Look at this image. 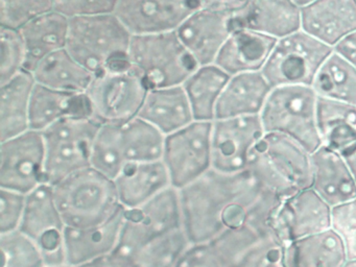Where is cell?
Returning <instances> with one entry per match:
<instances>
[{
  "instance_id": "obj_1",
  "label": "cell",
  "mask_w": 356,
  "mask_h": 267,
  "mask_svg": "<svg viewBox=\"0 0 356 267\" xmlns=\"http://www.w3.org/2000/svg\"><path fill=\"white\" fill-rule=\"evenodd\" d=\"M183 229L191 244L208 243L228 229L270 222L283 198L262 187L245 170L211 168L179 190Z\"/></svg>"
},
{
  "instance_id": "obj_2",
  "label": "cell",
  "mask_w": 356,
  "mask_h": 267,
  "mask_svg": "<svg viewBox=\"0 0 356 267\" xmlns=\"http://www.w3.org/2000/svg\"><path fill=\"white\" fill-rule=\"evenodd\" d=\"M165 136L136 116L103 123L93 142L91 167L115 179L130 163L162 160Z\"/></svg>"
},
{
  "instance_id": "obj_3",
  "label": "cell",
  "mask_w": 356,
  "mask_h": 267,
  "mask_svg": "<svg viewBox=\"0 0 356 267\" xmlns=\"http://www.w3.org/2000/svg\"><path fill=\"white\" fill-rule=\"evenodd\" d=\"M248 171L262 187L285 198L312 187V154L289 136L266 133L252 152Z\"/></svg>"
},
{
  "instance_id": "obj_4",
  "label": "cell",
  "mask_w": 356,
  "mask_h": 267,
  "mask_svg": "<svg viewBox=\"0 0 356 267\" xmlns=\"http://www.w3.org/2000/svg\"><path fill=\"white\" fill-rule=\"evenodd\" d=\"M132 33L114 13L70 19L67 51L91 72L127 64Z\"/></svg>"
},
{
  "instance_id": "obj_5",
  "label": "cell",
  "mask_w": 356,
  "mask_h": 267,
  "mask_svg": "<svg viewBox=\"0 0 356 267\" xmlns=\"http://www.w3.org/2000/svg\"><path fill=\"white\" fill-rule=\"evenodd\" d=\"M53 187L66 227L85 229L101 225L122 207L114 179L93 167L76 171Z\"/></svg>"
},
{
  "instance_id": "obj_6",
  "label": "cell",
  "mask_w": 356,
  "mask_h": 267,
  "mask_svg": "<svg viewBox=\"0 0 356 267\" xmlns=\"http://www.w3.org/2000/svg\"><path fill=\"white\" fill-rule=\"evenodd\" d=\"M128 62L149 89L183 85L197 67L176 31L132 35Z\"/></svg>"
},
{
  "instance_id": "obj_7",
  "label": "cell",
  "mask_w": 356,
  "mask_h": 267,
  "mask_svg": "<svg viewBox=\"0 0 356 267\" xmlns=\"http://www.w3.org/2000/svg\"><path fill=\"white\" fill-rule=\"evenodd\" d=\"M318 100L310 86L273 88L259 115L264 131L289 136L312 154L322 146L316 122Z\"/></svg>"
},
{
  "instance_id": "obj_8",
  "label": "cell",
  "mask_w": 356,
  "mask_h": 267,
  "mask_svg": "<svg viewBox=\"0 0 356 267\" xmlns=\"http://www.w3.org/2000/svg\"><path fill=\"white\" fill-rule=\"evenodd\" d=\"M102 124L93 116H70L42 131L45 183L57 185L72 173L91 167L93 142Z\"/></svg>"
},
{
  "instance_id": "obj_9",
  "label": "cell",
  "mask_w": 356,
  "mask_h": 267,
  "mask_svg": "<svg viewBox=\"0 0 356 267\" xmlns=\"http://www.w3.org/2000/svg\"><path fill=\"white\" fill-rule=\"evenodd\" d=\"M147 91L143 76L127 63L95 74L85 96L99 122H122L138 115Z\"/></svg>"
},
{
  "instance_id": "obj_10",
  "label": "cell",
  "mask_w": 356,
  "mask_h": 267,
  "mask_svg": "<svg viewBox=\"0 0 356 267\" xmlns=\"http://www.w3.org/2000/svg\"><path fill=\"white\" fill-rule=\"evenodd\" d=\"M332 48L299 29L277 40L261 73L270 87L310 86Z\"/></svg>"
},
{
  "instance_id": "obj_11",
  "label": "cell",
  "mask_w": 356,
  "mask_h": 267,
  "mask_svg": "<svg viewBox=\"0 0 356 267\" xmlns=\"http://www.w3.org/2000/svg\"><path fill=\"white\" fill-rule=\"evenodd\" d=\"M183 227L179 190L170 186L138 208L124 211L118 250L134 256L157 238Z\"/></svg>"
},
{
  "instance_id": "obj_12",
  "label": "cell",
  "mask_w": 356,
  "mask_h": 267,
  "mask_svg": "<svg viewBox=\"0 0 356 267\" xmlns=\"http://www.w3.org/2000/svg\"><path fill=\"white\" fill-rule=\"evenodd\" d=\"M212 121L195 120L165 136L162 161L170 184L180 190L212 168Z\"/></svg>"
},
{
  "instance_id": "obj_13",
  "label": "cell",
  "mask_w": 356,
  "mask_h": 267,
  "mask_svg": "<svg viewBox=\"0 0 356 267\" xmlns=\"http://www.w3.org/2000/svg\"><path fill=\"white\" fill-rule=\"evenodd\" d=\"M45 183V145L41 131L29 129L1 141L0 188L29 194Z\"/></svg>"
},
{
  "instance_id": "obj_14",
  "label": "cell",
  "mask_w": 356,
  "mask_h": 267,
  "mask_svg": "<svg viewBox=\"0 0 356 267\" xmlns=\"http://www.w3.org/2000/svg\"><path fill=\"white\" fill-rule=\"evenodd\" d=\"M66 225L54 196V187L42 185L26 194V211L19 229L40 248L45 265H65Z\"/></svg>"
},
{
  "instance_id": "obj_15",
  "label": "cell",
  "mask_w": 356,
  "mask_h": 267,
  "mask_svg": "<svg viewBox=\"0 0 356 267\" xmlns=\"http://www.w3.org/2000/svg\"><path fill=\"white\" fill-rule=\"evenodd\" d=\"M264 134L259 115L214 119L211 136L212 168L222 173L248 170L252 152Z\"/></svg>"
},
{
  "instance_id": "obj_16",
  "label": "cell",
  "mask_w": 356,
  "mask_h": 267,
  "mask_svg": "<svg viewBox=\"0 0 356 267\" xmlns=\"http://www.w3.org/2000/svg\"><path fill=\"white\" fill-rule=\"evenodd\" d=\"M331 207L312 187L299 190L281 200L272 225L286 244L331 229Z\"/></svg>"
},
{
  "instance_id": "obj_17",
  "label": "cell",
  "mask_w": 356,
  "mask_h": 267,
  "mask_svg": "<svg viewBox=\"0 0 356 267\" xmlns=\"http://www.w3.org/2000/svg\"><path fill=\"white\" fill-rule=\"evenodd\" d=\"M197 0H118L114 14L133 35L176 31Z\"/></svg>"
},
{
  "instance_id": "obj_18",
  "label": "cell",
  "mask_w": 356,
  "mask_h": 267,
  "mask_svg": "<svg viewBox=\"0 0 356 267\" xmlns=\"http://www.w3.org/2000/svg\"><path fill=\"white\" fill-rule=\"evenodd\" d=\"M232 31V13L200 6L176 33L197 66H203L216 63Z\"/></svg>"
},
{
  "instance_id": "obj_19",
  "label": "cell",
  "mask_w": 356,
  "mask_h": 267,
  "mask_svg": "<svg viewBox=\"0 0 356 267\" xmlns=\"http://www.w3.org/2000/svg\"><path fill=\"white\" fill-rule=\"evenodd\" d=\"M301 29L333 48L356 31V0H316L301 8Z\"/></svg>"
},
{
  "instance_id": "obj_20",
  "label": "cell",
  "mask_w": 356,
  "mask_h": 267,
  "mask_svg": "<svg viewBox=\"0 0 356 267\" xmlns=\"http://www.w3.org/2000/svg\"><path fill=\"white\" fill-rule=\"evenodd\" d=\"M124 207L111 218L95 227L76 229L66 227L64 232L66 264L74 267L111 254L120 245L124 220Z\"/></svg>"
},
{
  "instance_id": "obj_21",
  "label": "cell",
  "mask_w": 356,
  "mask_h": 267,
  "mask_svg": "<svg viewBox=\"0 0 356 267\" xmlns=\"http://www.w3.org/2000/svg\"><path fill=\"white\" fill-rule=\"evenodd\" d=\"M232 22L278 40L301 29V8L293 0H248Z\"/></svg>"
},
{
  "instance_id": "obj_22",
  "label": "cell",
  "mask_w": 356,
  "mask_h": 267,
  "mask_svg": "<svg viewBox=\"0 0 356 267\" xmlns=\"http://www.w3.org/2000/svg\"><path fill=\"white\" fill-rule=\"evenodd\" d=\"M277 39L245 29L233 27L214 64L229 75L261 71Z\"/></svg>"
},
{
  "instance_id": "obj_23",
  "label": "cell",
  "mask_w": 356,
  "mask_h": 267,
  "mask_svg": "<svg viewBox=\"0 0 356 267\" xmlns=\"http://www.w3.org/2000/svg\"><path fill=\"white\" fill-rule=\"evenodd\" d=\"M120 204L127 210L138 208L172 186L163 161L130 163L115 179Z\"/></svg>"
},
{
  "instance_id": "obj_24",
  "label": "cell",
  "mask_w": 356,
  "mask_h": 267,
  "mask_svg": "<svg viewBox=\"0 0 356 267\" xmlns=\"http://www.w3.org/2000/svg\"><path fill=\"white\" fill-rule=\"evenodd\" d=\"M270 91L261 71L231 75L216 104V119L260 115Z\"/></svg>"
},
{
  "instance_id": "obj_25",
  "label": "cell",
  "mask_w": 356,
  "mask_h": 267,
  "mask_svg": "<svg viewBox=\"0 0 356 267\" xmlns=\"http://www.w3.org/2000/svg\"><path fill=\"white\" fill-rule=\"evenodd\" d=\"M312 188L332 208L356 197V185L345 158L321 146L312 154Z\"/></svg>"
},
{
  "instance_id": "obj_26",
  "label": "cell",
  "mask_w": 356,
  "mask_h": 267,
  "mask_svg": "<svg viewBox=\"0 0 356 267\" xmlns=\"http://www.w3.org/2000/svg\"><path fill=\"white\" fill-rule=\"evenodd\" d=\"M137 116L170 135L195 121L191 102L183 86L149 89Z\"/></svg>"
},
{
  "instance_id": "obj_27",
  "label": "cell",
  "mask_w": 356,
  "mask_h": 267,
  "mask_svg": "<svg viewBox=\"0 0 356 267\" xmlns=\"http://www.w3.org/2000/svg\"><path fill=\"white\" fill-rule=\"evenodd\" d=\"M283 260L285 267H343L348 256L343 240L328 229L285 244Z\"/></svg>"
},
{
  "instance_id": "obj_28",
  "label": "cell",
  "mask_w": 356,
  "mask_h": 267,
  "mask_svg": "<svg viewBox=\"0 0 356 267\" xmlns=\"http://www.w3.org/2000/svg\"><path fill=\"white\" fill-rule=\"evenodd\" d=\"M316 122L322 146L343 158L356 149V106L318 98Z\"/></svg>"
},
{
  "instance_id": "obj_29",
  "label": "cell",
  "mask_w": 356,
  "mask_h": 267,
  "mask_svg": "<svg viewBox=\"0 0 356 267\" xmlns=\"http://www.w3.org/2000/svg\"><path fill=\"white\" fill-rule=\"evenodd\" d=\"M68 29L70 18L55 10L36 17L18 29L28 54L26 71L32 72L43 58L66 48Z\"/></svg>"
},
{
  "instance_id": "obj_30",
  "label": "cell",
  "mask_w": 356,
  "mask_h": 267,
  "mask_svg": "<svg viewBox=\"0 0 356 267\" xmlns=\"http://www.w3.org/2000/svg\"><path fill=\"white\" fill-rule=\"evenodd\" d=\"M36 81L30 71H22L0 85V141L30 129V106Z\"/></svg>"
},
{
  "instance_id": "obj_31",
  "label": "cell",
  "mask_w": 356,
  "mask_h": 267,
  "mask_svg": "<svg viewBox=\"0 0 356 267\" xmlns=\"http://www.w3.org/2000/svg\"><path fill=\"white\" fill-rule=\"evenodd\" d=\"M70 116H92L85 94L57 91L36 83L30 106V129L41 131Z\"/></svg>"
},
{
  "instance_id": "obj_32",
  "label": "cell",
  "mask_w": 356,
  "mask_h": 267,
  "mask_svg": "<svg viewBox=\"0 0 356 267\" xmlns=\"http://www.w3.org/2000/svg\"><path fill=\"white\" fill-rule=\"evenodd\" d=\"M31 73L39 85L72 94H85L95 77L66 48L43 58Z\"/></svg>"
},
{
  "instance_id": "obj_33",
  "label": "cell",
  "mask_w": 356,
  "mask_h": 267,
  "mask_svg": "<svg viewBox=\"0 0 356 267\" xmlns=\"http://www.w3.org/2000/svg\"><path fill=\"white\" fill-rule=\"evenodd\" d=\"M230 75L216 64L197 66L183 83L195 120L213 121L220 94Z\"/></svg>"
},
{
  "instance_id": "obj_34",
  "label": "cell",
  "mask_w": 356,
  "mask_h": 267,
  "mask_svg": "<svg viewBox=\"0 0 356 267\" xmlns=\"http://www.w3.org/2000/svg\"><path fill=\"white\" fill-rule=\"evenodd\" d=\"M312 87L318 98L356 106V69L333 50L318 69Z\"/></svg>"
},
{
  "instance_id": "obj_35",
  "label": "cell",
  "mask_w": 356,
  "mask_h": 267,
  "mask_svg": "<svg viewBox=\"0 0 356 267\" xmlns=\"http://www.w3.org/2000/svg\"><path fill=\"white\" fill-rule=\"evenodd\" d=\"M191 245L184 229L181 227L149 242L132 258L136 267H178Z\"/></svg>"
},
{
  "instance_id": "obj_36",
  "label": "cell",
  "mask_w": 356,
  "mask_h": 267,
  "mask_svg": "<svg viewBox=\"0 0 356 267\" xmlns=\"http://www.w3.org/2000/svg\"><path fill=\"white\" fill-rule=\"evenodd\" d=\"M1 267H44L42 252L30 237L20 229L0 234Z\"/></svg>"
},
{
  "instance_id": "obj_37",
  "label": "cell",
  "mask_w": 356,
  "mask_h": 267,
  "mask_svg": "<svg viewBox=\"0 0 356 267\" xmlns=\"http://www.w3.org/2000/svg\"><path fill=\"white\" fill-rule=\"evenodd\" d=\"M1 44V69L0 85L7 83L16 75L26 70L28 54L19 29L0 26Z\"/></svg>"
},
{
  "instance_id": "obj_38",
  "label": "cell",
  "mask_w": 356,
  "mask_h": 267,
  "mask_svg": "<svg viewBox=\"0 0 356 267\" xmlns=\"http://www.w3.org/2000/svg\"><path fill=\"white\" fill-rule=\"evenodd\" d=\"M53 10V0H0V25L18 29Z\"/></svg>"
},
{
  "instance_id": "obj_39",
  "label": "cell",
  "mask_w": 356,
  "mask_h": 267,
  "mask_svg": "<svg viewBox=\"0 0 356 267\" xmlns=\"http://www.w3.org/2000/svg\"><path fill=\"white\" fill-rule=\"evenodd\" d=\"M331 229L343 240L348 259H356V197L332 207Z\"/></svg>"
},
{
  "instance_id": "obj_40",
  "label": "cell",
  "mask_w": 356,
  "mask_h": 267,
  "mask_svg": "<svg viewBox=\"0 0 356 267\" xmlns=\"http://www.w3.org/2000/svg\"><path fill=\"white\" fill-rule=\"evenodd\" d=\"M26 204V194L0 188V234L19 229Z\"/></svg>"
},
{
  "instance_id": "obj_41",
  "label": "cell",
  "mask_w": 356,
  "mask_h": 267,
  "mask_svg": "<svg viewBox=\"0 0 356 267\" xmlns=\"http://www.w3.org/2000/svg\"><path fill=\"white\" fill-rule=\"evenodd\" d=\"M54 10L67 18L114 13L118 0H53Z\"/></svg>"
},
{
  "instance_id": "obj_42",
  "label": "cell",
  "mask_w": 356,
  "mask_h": 267,
  "mask_svg": "<svg viewBox=\"0 0 356 267\" xmlns=\"http://www.w3.org/2000/svg\"><path fill=\"white\" fill-rule=\"evenodd\" d=\"M178 267H233L210 242L191 244L183 254Z\"/></svg>"
},
{
  "instance_id": "obj_43",
  "label": "cell",
  "mask_w": 356,
  "mask_h": 267,
  "mask_svg": "<svg viewBox=\"0 0 356 267\" xmlns=\"http://www.w3.org/2000/svg\"><path fill=\"white\" fill-rule=\"evenodd\" d=\"M74 267H136L132 257L124 252L115 250L111 254L95 259L90 262Z\"/></svg>"
},
{
  "instance_id": "obj_44",
  "label": "cell",
  "mask_w": 356,
  "mask_h": 267,
  "mask_svg": "<svg viewBox=\"0 0 356 267\" xmlns=\"http://www.w3.org/2000/svg\"><path fill=\"white\" fill-rule=\"evenodd\" d=\"M332 49L356 69V31L343 38Z\"/></svg>"
},
{
  "instance_id": "obj_45",
  "label": "cell",
  "mask_w": 356,
  "mask_h": 267,
  "mask_svg": "<svg viewBox=\"0 0 356 267\" xmlns=\"http://www.w3.org/2000/svg\"><path fill=\"white\" fill-rule=\"evenodd\" d=\"M247 1L248 0H197L200 6L230 13L241 10Z\"/></svg>"
},
{
  "instance_id": "obj_46",
  "label": "cell",
  "mask_w": 356,
  "mask_h": 267,
  "mask_svg": "<svg viewBox=\"0 0 356 267\" xmlns=\"http://www.w3.org/2000/svg\"><path fill=\"white\" fill-rule=\"evenodd\" d=\"M346 162L349 166L350 171H351L352 177H353L354 183L356 185V149L352 152L351 154L345 156Z\"/></svg>"
},
{
  "instance_id": "obj_47",
  "label": "cell",
  "mask_w": 356,
  "mask_h": 267,
  "mask_svg": "<svg viewBox=\"0 0 356 267\" xmlns=\"http://www.w3.org/2000/svg\"><path fill=\"white\" fill-rule=\"evenodd\" d=\"M297 6H299L300 8H303V6H307V4L312 3V2L316 1V0H293Z\"/></svg>"
},
{
  "instance_id": "obj_48",
  "label": "cell",
  "mask_w": 356,
  "mask_h": 267,
  "mask_svg": "<svg viewBox=\"0 0 356 267\" xmlns=\"http://www.w3.org/2000/svg\"><path fill=\"white\" fill-rule=\"evenodd\" d=\"M343 267H356V259H348Z\"/></svg>"
},
{
  "instance_id": "obj_49",
  "label": "cell",
  "mask_w": 356,
  "mask_h": 267,
  "mask_svg": "<svg viewBox=\"0 0 356 267\" xmlns=\"http://www.w3.org/2000/svg\"><path fill=\"white\" fill-rule=\"evenodd\" d=\"M44 267H70L67 264L65 265H45Z\"/></svg>"
}]
</instances>
